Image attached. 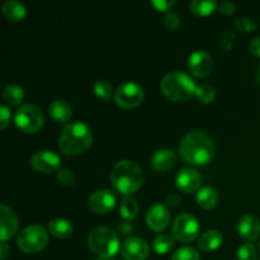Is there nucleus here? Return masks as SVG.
Returning <instances> with one entry per match:
<instances>
[{"label":"nucleus","instance_id":"f257e3e1","mask_svg":"<svg viewBox=\"0 0 260 260\" xmlns=\"http://www.w3.org/2000/svg\"><path fill=\"white\" fill-rule=\"evenodd\" d=\"M179 155L190 165H206L215 155V144L206 132L194 129L184 136L179 146Z\"/></svg>","mask_w":260,"mask_h":260},{"label":"nucleus","instance_id":"f03ea898","mask_svg":"<svg viewBox=\"0 0 260 260\" xmlns=\"http://www.w3.org/2000/svg\"><path fill=\"white\" fill-rule=\"evenodd\" d=\"M93 144V132L84 122L75 121L66 124L58 137V150L68 156H78L88 151Z\"/></svg>","mask_w":260,"mask_h":260},{"label":"nucleus","instance_id":"7ed1b4c3","mask_svg":"<svg viewBox=\"0 0 260 260\" xmlns=\"http://www.w3.org/2000/svg\"><path fill=\"white\" fill-rule=\"evenodd\" d=\"M111 183L117 192L131 197L144 184V173L135 161L122 160L112 169Z\"/></svg>","mask_w":260,"mask_h":260},{"label":"nucleus","instance_id":"20e7f679","mask_svg":"<svg viewBox=\"0 0 260 260\" xmlns=\"http://www.w3.org/2000/svg\"><path fill=\"white\" fill-rule=\"evenodd\" d=\"M161 93L172 102H184L196 94L194 80L182 71H173L164 76L160 84Z\"/></svg>","mask_w":260,"mask_h":260},{"label":"nucleus","instance_id":"39448f33","mask_svg":"<svg viewBox=\"0 0 260 260\" xmlns=\"http://www.w3.org/2000/svg\"><path fill=\"white\" fill-rule=\"evenodd\" d=\"M88 244L90 250L101 260L113 258L119 250V238L111 228H95L89 233Z\"/></svg>","mask_w":260,"mask_h":260},{"label":"nucleus","instance_id":"423d86ee","mask_svg":"<svg viewBox=\"0 0 260 260\" xmlns=\"http://www.w3.org/2000/svg\"><path fill=\"white\" fill-rule=\"evenodd\" d=\"M48 244V234L41 225H30L23 229L17 238V245L22 251L36 254L42 251Z\"/></svg>","mask_w":260,"mask_h":260},{"label":"nucleus","instance_id":"0eeeda50","mask_svg":"<svg viewBox=\"0 0 260 260\" xmlns=\"http://www.w3.org/2000/svg\"><path fill=\"white\" fill-rule=\"evenodd\" d=\"M15 124L24 134H36L45 123L43 112L35 104H23L15 111Z\"/></svg>","mask_w":260,"mask_h":260},{"label":"nucleus","instance_id":"6e6552de","mask_svg":"<svg viewBox=\"0 0 260 260\" xmlns=\"http://www.w3.org/2000/svg\"><path fill=\"white\" fill-rule=\"evenodd\" d=\"M200 234V222L190 213H182L178 216L173 225V233L175 240L179 243H192L198 238Z\"/></svg>","mask_w":260,"mask_h":260},{"label":"nucleus","instance_id":"1a4fd4ad","mask_svg":"<svg viewBox=\"0 0 260 260\" xmlns=\"http://www.w3.org/2000/svg\"><path fill=\"white\" fill-rule=\"evenodd\" d=\"M144 99V89L134 81H128L117 88L114 91V101L121 108L131 109L140 106Z\"/></svg>","mask_w":260,"mask_h":260},{"label":"nucleus","instance_id":"9d476101","mask_svg":"<svg viewBox=\"0 0 260 260\" xmlns=\"http://www.w3.org/2000/svg\"><path fill=\"white\" fill-rule=\"evenodd\" d=\"M61 159L56 152L43 150L38 151L30 157V167L38 173L42 174H50V173L56 172L60 169Z\"/></svg>","mask_w":260,"mask_h":260},{"label":"nucleus","instance_id":"9b49d317","mask_svg":"<svg viewBox=\"0 0 260 260\" xmlns=\"http://www.w3.org/2000/svg\"><path fill=\"white\" fill-rule=\"evenodd\" d=\"M88 206L94 213L106 215L109 213L116 206V197L108 189H98L88 200Z\"/></svg>","mask_w":260,"mask_h":260},{"label":"nucleus","instance_id":"f8f14e48","mask_svg":"<svg viewBox=\"0 0 260 260\" xmlns=\"http://www.w3.org/2000/svg\"><path fill=\"white\" fill-rule=\"evenodd\" d=\"M170 222V212L167 208V206L161 203H156L150 210L147 211L146 215V223L150 230L161 233L169 226Z\"/></svg>","mask_w":260,"mask_h":260},{"label":"nucleus","instance_id":"ddd939ff","mask_svg":"<svg viewBox=\"0 0 260 260\" xmlns=\"http://www.w3.org/2000/svg\"><path fill=\"white\" fill-rule=\"evenodd\" d=\"M121 253L126 260H146L150 254V248L142 239L128 238L122 244Z\"/></svg>","mask_w":260,"mask_h":260},{"label":"nucleus","instance_id":"4468645a","mask_svg":"<svg viewBox=\"0 0 260 260\" xmlns=\"http://www.w3.org/2000/svg\"><path fill=\"white\" fill-rule=\"evenodd\" d=\"M175 183L179 190L183 193L197 192L200 189L201 184H202V177H201L200 172L192 168H185L178 173L177 178H175Z\"/></svg>","mask_w":260,"mask_h":260},{"label":"nucleus","instance_id":"2eb2a0df","mask_svg":"<svg viewBox=\"0 0 260 260\" xmlns=\"http://www.w3.org/2000/svg\"><path fill=\"white\" fill-rule=\"evenodd\" d=\"M188 66H189L190 73L194 76H197V78H206L212 71L213 61L212 57L206 51L200 50L196 51V52H193L189 56Z\"/></svg>","mask_w":260,"mask_h":260},{"label":"nucleus","instance_id":"dca6fc26","mask_svg":"<svg viewBox=\"0 0 260 260\" xmlns=\"http://www.w3.org/2000/svg\"><path fill=\"white\" fill-rule=\"evenodd\" d=\"M0 225H2V230H0V239L2 241L9 240L14 234L17 233L18 226V217L14 213V211L7 205H0Z\"/></svg>","mask_w":260,"mask_h":260},{"label":"nucleus","instance_id":"f3484780","mask_svg":"<svg viewBox=\"0 0 260 260\" xmlns=\"http://www.w3.org/2000/svg\"><path fill=\"white\" fill-rule=\"evenodd\" d=\"M238 231L245 240H256L260 236V220L254 215H244L239 220Z\"/></svg>","mask_w":260,"mask_h":260},{"label":"nucleus","instance_id":"a211bd4d","mask_svg":"<svg viewBox=\"0 0 260 260\" xmlns=\"http://www.w3.org/2000/svg\"><path fill=\"white\" fill-rule=\"evenodd\" d=\"M175 162H177V154L170 149L157 150L151 157V167L160 173L170 170Z\"/></svg>","mask_w":260,"mask_h":260},{"label":"nucleus","instance_id":"6ab92c4d","mask_svg":"<svg viewBox=\"0 0 260 260\" xmlns=\"http://www.w3.org/2000/svg\"><path fill=\"white\" fill-rule=\"evenodd\" d=\"M48 113H50V117L53 121L57 122V123H63V122H68L71 118L73 108H71V106L66 101L57 99V101H53L50 104Z\"/></svg>","mask_w":260,"mask_h":260},{"label":"nucleus","instance_id":"aec40b11","mask_svg":"<svg viewBox=\"0 0 260 260\" xmlns=\"http://www.w3.org/2000/svg\"><path fill=\"white\" fill-rule=\"evenodd\" d=\"M2 12L7 19L13 23L20 22L27 15L25 7L22 3L17 2V0H8V2H5L2 7Z\"/></svg>","mask_w":260,"mask_h":260},{"label":"nucleus","instance_id":"412c9836","mask_svg":"<svg viewBox=\"0 0 260 260\" xmlns=\"http://www.w3.org/2000/svg\"><path fill=\"white\" fill-rule=\"evenodd\" d=\"M223 241L222 234L218 230H208L206 233L202 234V236L198 240V246H200L201 250L206 251H213L217 250L221 246Z\"/></svg>","mask_w":260,"mask_h":260},{"label":"nucleus","instance_id":"4be33fe9","mask_svg":"<svg viewBox=\"0 0 260 260\" xmlns=\"http://www.w3.org/2000/svg\"><path fill=\"white\" fill-rule=\"evenodd\" d=\"M48 231L57 239H68L73 234V225L63 218H55L48 222Z\"/></svg>","mask_w":260,"mask_h":260},{"label":"nucleus","instance_id":"5701e85b","mask_svg":"<svg viewBox=\"0 0 260 260\" xmlns=\"http://www.w3.org/2000/svg\"><path fill=\"white\" fill-rule=\"evenodd\" d=\"M196 201L200 207L205 208V210H211L218 203V193L213 188L205 187L198 190Z\"/></svg>","mask_w":260,"mask_h":260},{"label":"nucleus","instance_id":"b1692460","mask_svg":"<svg viewBox=\"0 0 260 260\" xmlns=\"http://www.w3.org/2000/svg\"><path fill=\"white\" fill-rule=\"evenodd\" d=\"M174 236L170 235V234H160L159 236H156L154 240V250L156 251L160 255H165V254L170 253L174 246Z\"/></svg>","mask_w":260,"mask_h":260},{"label":"nucleus","instance_id":"393cba45","mask_svg":"<svg viewBox=\"0 0 260 260\" xmlns=\"http://www.w3.org/2000/svg\"><path fill=\"white\" fill-rule=\"evenodd\" d=\"M217 7L218 4L216 2H202V0H193L189 4L190 12L198 17H207L215 12Z\"/></svg>","mask_w":260,"mask_h":260},{"label":"nucleus","instance_id":"a878e982","mask_svg":"<svg viewBox=\"0 0 260 260\" xmlns=\"http://www.w3.org/2000/svg\"><path fill=\"white\" fill-rule=\"evenodd\" d=\"M119 212H121V216L126 221L134 220V218H136L137 213H139V203L135 198L124 197L122 200L121 206H119Z\"/></svg>","mask_w":260,"mask_h":260},{"label":"nucleus","instance_id":"bb28decb","mask_svg":"<svg viewBox=\"0 0 260 260\" xmlns=\"http://www.w3.org/2000/svg\"><path fill=\"white\" fill-rule=\"evenodd\" d=\"M23 98H24V91L20 86L12 84L4 89V102L9 106H18L22 103Z\"/></svg>","mask_w":260,"mask_h":260},{"label":"nucleus","instance_id":"cd10ccee","mask_svg":"<svg viewBox=\"0 0 260 260\" xmlns=\"http://www.w3.org/2000/svg\"><path fill=\"white\" fill-rule=\"evenodd\" d=\"M196 96H197V99L201 102V103H205V104L211 103V102L215 101L216 98L215 88L208 85V84H201V85L197 86Z\"/></svg>","mask_w":260,"mask_h":260},{"label":"nucleus","instance_id":"c85d7f7f","mask_svg":"<svg viewBox=\"0 0 260 260\" xmlns=\"http://www.w3.org/2000/svg\"><path fill=\"white\" fill-rule=\"evenodd\" d=\"M94 93L99 99L109 101L113 94V86L108 80H98L94 84Z\"/></svg>","mask_w":260,"mask_h":260},{"label":"nucleus","instance_id":"c756f323","mask_svg":"<svg viewBox=\"0 0 260 260\" xmlns=\"http://www.w3.org/2000/svg\"><path fill=\"white\" fill-rule=\"evenodd\" d=\"M172 260H201V258L196 249L190 246H183L175 251Z\"/></svg>","mask_w":260,"mask_h":260},{"label":"nucleus","instance_id":"7c9ffc66","mask_svg":"<svg viewBox=\"0 0 260 260\" xmlns=\"http://www.w3.org/2000/svg\"><path fill=\"white\" fill-rule=\"evenodd\" d=\"M239 260H256V250L253 244H244L238 250Z\"/></svg>","mask_w":260,"mask_h":260},{"label":"nucleus","instance_id":"2f4dec72","mask_svg":"<svg viewBox=\"0 0 260 260\" xmlns=\"http://www.w3.org/2000/svg\"><path fill=\"white\" fill-rule=\"evenodd\" d=\"M57 180L60 184L65 185V187H70L75 183V175L68 168H60L57 170Z\"/></svg>","mask_w":260,"mask_h":260},{"label":"nucleus","instance_id":"473e14b6","mask_svg":"<svg viewBox=\"0 0 260 260\" xmlns=\"http://www.w3.org/2000/svg\"><path fill=\"white\" fill-rule=\"evenodd\" d=\"M164 25L170 30L177 29V28L180 25L179 15H178L175 12L167 13V15H165L164 18Z\"/></svg>","mask_w":260,"mask_h":260},{"label":"nucleus","instance_id":"72a5a7b5","mask_svg":"<svg viewBox=\"0 0 260 260\" xmlns=\"http://www.w3.org/2000/svg\"><path fill=\"white\" fill-rule=\"evenodd\" d=\"M151 5L159 12H170L173 7L175 5L174 0H154L151 2Z\"/></svg>","mask_w":260,"mask_h":260},{"label":"nucleus","instance_id":"f704fd0d","mask_svg":"<svg viewBox=\"0 0 260 260\" xmlns=\"http://www.w3.org/2000/svg\"><path fill=\"white\" fill-rule=\"evenodd\" d=\"M10 118H12V116H10V109L5 104H3L0 107V128H7L8 124L10 123Z\"/></svg>","mask_w":260,"mask_h":260},{"label":"nucleus","instance_id":"c9c22d12","mask_svg":"<svg viewBox=\"0 0 260 260\" xmlns=\"http://www.w3.org/2000/svg\"><path fill=\"white\" fill-rule=\"evenodd\" d=\"M236 9V5L231 2H222L218 4L217 10L221 13V14H225V15H231L235 13Z\"/></svg>","mask_w":260,"mask_h":260},{"label":"nucleus","instance_id":"e433bc0d","mask_svg":"<svg viewBox=\"0 0 260 260\" xmlns=\"http://www.w3.org/2000/svg\"><path fill=\"white\" fill-rule=\"evenodd\" d=\"M118 231L122 235H129L134 231V225L129 221H123V222L118 223Z\"/></svg>","mask_w":260,"mask_h":260},{"label":"nucleus","instance_id":"4c0bfd02","mask_svg":"<svg viewBox=\"0 0 260 260\" xmlns=\"http://www.w3.org/2000/svg\"><path fill=\"white\" fill-rule=\"evenodd\" d=\"M249 48H250V52L253 53V55L260 57V37L254 38V40L250 42Z\"/></svg>","mask_w":260,"mask_h":260},{"label":"nucleus","instance_id":"58836bf2","mask_svg":"<svg viewBox=\"0 0 260 260\" xmlns=\"http://www.w3.org/2000/svg\"><path fill=\"white\" fill-rule=\"evenodd\" d=\"M165 203H167L169 207H177V206L180 203V197L178 194H175V193H172V194H169L167 197Z\"/></svg>","mask_w":260,"mask_h":260},{"label":"nucleus","instance_id":"ea45409f","mask_svg":"<svg viewBox=\"0 0 260 260\" xmlns=\"http://www.w3.org/2000/svg\"><path fill=\"white\" fill-rule=\"evenodd\" d=\"M10 254V248L8 246L7 243H4V241H2V244H0V256H2V259H7L8 256H9Z\"/></svg>","mask_w":260,"mask_h":260},{"label":"nucleus","instance_id":"a19ab883","mask_svg":"<svg viewBox=\"0 0 260 260\" xmlns=\"http://www.w3.org/2000/svg\"><path fill=\"white\" fill-rule=\"evenodd\" d=\"M256 80H258V83L260 84V65H259L258 70H256Z\"/></svg>","mask_w":260,"mask_h":260},{"label":"nucleus","instance_id":"79ce46f5","mask_svg":"<svg viewBox=\"0 0 260 260\" xmlns=\"http://www.w3.org/2000/svg\"><path fill=\"white\" fill-rule=\"evenodd\" d=\"M259 250H260V241H259Z\"/></svg>","mask_w":260,"mask_h":260},{"label":"nucleus","instance_id":"37998d69","mask_svg":"<svg viewBox=\"0 0 260 260\" xmlns=\"http://www.w3.org/2000/svg\"><path fill=\"white\" fill-rule=\"evenodd\" d=\"M98 260H101V259H98Z\"/></svg>","mask_w":260,"mask_h":260}]
</instances>
